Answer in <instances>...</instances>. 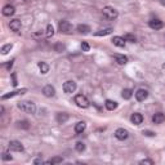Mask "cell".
<instances>
[{"label":"cell","instance_id":"obj_1","mask_svg":"<svg viewBox=\"0 0 165 165\" xmlns=\"http://www.w3.org/2000/svg\"><path fill=\"white\" fill-rule=\"evenodd\" d=\"M17 107L21 110V111L23 112H26V114H35L36 112V105L34 102L31 101H21V102H18V105Z\"/></svg>","mask_w":165,"mask_h":165},{"label":"cell","instance_id":"obj_2","mask_svg":"<svg viewBox=\"0 0 165 165\" xmlns=\"http://www.w3.org/2000/svg\"><path fill=\"white\" fill-rule=\"evenodd\" d=\"M102 13H103V16H105L106 20H110V21H114L119 17V12L114 7H110V5H107V7H105L102 9Z\"/></svg>","mask_w":165,"mask_h":165},{"label":"cell","instance_id":"obj_3","mask_svg":"<svg viewBox=\"0 0 165 165\" xmlns=\"http://www.w3.org/2000/svg\"><path fill=\"white\" fill-rule=\"evenodd\" d=\"M58 30H59L61 34L70 35V34H72V30H74V27H72V25H71L69 21H61L58 23Z\"/></svg>","mask_w":165,"mask_h":165},{"label":"cell","instance_id":"obj_4","mask_svg":"<svg viewBox=\"0 0 165 165\" xmlns=\"http://www.w3.org/2000/svg\"><path fill=\"white\" fill-rule=\"evenodd\" d=\"M74 101H75V103H76V106L77 107H80V108H88L89 107V101H88V98L85 96H83V94H76L75 96V98H74Z\"/></svg>","mask_w":165,"mask_h":165},{"label":"cell","instance_id":"obj_5","mask_svg":"<svg viewBox=\"0 0 165 165\" xmlns=\"http://www.w3.org/2000/svg\"><path fill=\"white\" fill-rule=\"evenodd\" d=\"M27 92V88H21L18 90H13V92H9V93L2 96V101H5V99H9V98H13L16 96H21V94H25Z\"/></svg>","mask_w":165,"mask_h":165},{"label":"cell","instance_id":"obj_6","mask_svg":"<svg viewBox=\"0 0 165 165\" xmlns=\"http://www.w3.org/2000/svg\"><path fill=\"white\" fill-rule=\"evenodd\" d=\"M8 147H9V150L10 151H14V152H22L23 150V144L20 142V141H16V139H13V141H10V142L8 143Z\"/></svg>","mask_w":165,"mask_h":165},{"label":"cell","instance_id":"obj_7","mask_svg":"<svg viewBox=\"0 0 165 165\" xmlns=\"http://www.w3.org/2000/svg\"><path fill=\"white\" fill-rule=\"evenodd\" d=\"M75 90H76V83L74 80H67L63 84V92L66 94H71V93H74Z\"/></svg>","mask_w":165,"mask_h":165},{"label":"cell","instance_id":"obj_8","mask_svg":"<svg viewBox=\"0 0 165 165\" xmlns=\"http://www.w3.org/2000/svg\"><path fill=\"white\" fill-rule=\"evenodd\" d=\"M115 137L119 141H125L128 137H129V132H128L126 129H124V128H119V129L115 130Z\"/></svg>","mask_w":165,"mask_h":165},{"label":"cell","instance_id":"obj_9","mask_svg":"<svg viewBox=\"0 0 165 165\" xmlns=\"http://www.w3.org/2000/svg\"><path fill=\"white\" fill-rule=\"evenodd\" d=\"M134 96H136V99L138 101V102H143V101H146L147 99V97H148V92L146 90V89H138L136 93H134Z\"/></svg>","mask_w":165,"mask_h":165},{"label":"cell","instance_id":"obj_10","mask_svg":"<svg viewBox=\"0 0 165 165\" xmlns=\"http://www.w3.org/2000/svg\"><path fill=\"white\" fill-rule=\"evenodd\" d=\"M148 26L152 28V30H155V31H157V30H161L164 27V22L161 20H159V18H154V20H151L148 22Z\"/></svg>","mask_w":165,"mask_h":165},{"label":"cell","instance_id":"obj_11","mask_svg":"<svg viewBox=\"0 0 165 165\" xmlns=\"http://www.w3.org/2000/svg\"><path fill=\"white\" fill-rule=\"evenodd\" d=\"M43 94L48 98H52V97L56 96V88L53 87V85H45L44 88H43Z\"/></svg>","mask_w":165,"mask_h":165},{"label":"cell","instance_id":"obj_12","mask_svg":"<svg viewBox=\"0 0 165 165\" xmlns=\"http://www.w3.org/2000/svg\"><path fill=\"white\" fill-rule=\"evenodd\" d=\"M143 115L142 114H139V112H134V114H132V116H130V120H132V123L134 124V125H141L143 123Z\"/></svg>","mask_w":165,"mask_h":165},{"label":"cell","instance_id":"obj_13","mask_svg":"<svg viewBox=\"0 0 165 165\" xmlns=\"http://www.w3.org/2000/svg\"><path fill=\"white\" fill-rule=\"evenodd\" d=\"M3 16L5 17H10V16H13L16 13V8L13 7V5H10V4H7V5H4L3 7Z\"/></svg>","mask_w":165,"mask_h":165},{"label":"cell","instance_id":"obj_14","mask_svg":"<svg viewBox=\"0 0 165 165\" xmlns=\"http://www.w3.org/2000/svg\"><path fill=\"white\" fill-rule=\"evenodd\" d=\"M165 121V115L163 112H156L154 116H152V123L155 125H160Z\"/></svg>","mask_w":165,"mask_h":165},{"label":"cell","instance_id":"obj_15","mask_svg":"<svg viewBox=\"0 0 165 165\" xmlns=\"http://www.w3.org/2000/svg\"><path fill=\"white\" fill-rule=\"evenodd\" d=\"M21 26H22V23L20 20H17V18H14V20H12L9 22V28L12 30V31H14V32H18L21 30Z\"/></svg>","mask_w":165,"mask_h":165},{"label":"cell","instance_id":"obj_16","mask_svg":"<svg viewBox=\"0 0 165 165\" xmlns=\"http://www.w3.org/2000/svg\"><path fill=\"white\" fill-rule=\"evenodd\" d=\"M69 119H70V115L67 114V112H58L56 115V121H57L58 124H65Z\"/></svg>","mask_w":165,"mask_h":165},{"label":"cell","instance_id":"obj_17","mask_svg":"<svg viewBox=\"0 0 165 165\" xmlns=\"http://www.w3.org/2000/svg\"><path fill=\"white\" fill-rule=\"evenodd\" d=\"M112 44L116 45V47H119V48H124L125 47V39L124 38H121V36H114L112 38Z\"/></svg>","mask_w":165,"mask_h":165},{"label":"cell","instance_id":"obj_18","mask_svg":"<svg viewBox=\"0 0 165 165\" xmlns=\"http://www.w3.org/2000/svg\"><path fill=\"white\" fill-rule=\"evenodd\" d=\"M114 31L112 27H103V28H99V30H97V31L94 32L96 36H107L110 35Z\"/></svg>","mask_w":165,"mask_h":165},{"label":"cell","instance_id":"obj_19","mask_svg":"<svg viewBox=\"0 0 165 165\" xmlns=\"http://www.w3.org/2000/svg\"><path fill=\"white\" fill-rule=\"evenodd\" d=\"M114 58L115 61L118 62L119 65H126L128 63V57L124 56V54H118V53H115L114 54Z\"/></svg>","mask_w":165,"mask_h":165},{"label":"cell","instance_id":"obj_20","mask_svg":"<svg viewBox=\"0 0 165 165\" xmlns=\"http://www.w3.org/2000/svg\"><path fill=\"white\" fill-rule=\"evenodd\" d=\"M85 129H87V123L85 121H79L75 124V133L76 134H81Z\"/></svg>","mask_w":165,"mask_h":165},{"label":"cell","instance_id":"obj_21","mask_svg":"<svg viewBox=\"0 0 165 165\" xmlns=\"http://www.w3.org/2000/svg\"><path fill=\"white\" fill-rule=\"evenodd\" d=\"M76 30H77L79 34H83V35H87V34H89V32L92 31L90 27H89L88 25H84V23H80V25H77Z\"/></svg>","mask_w":165,"mask_h":165},{"label":"cell","instance_id":"obj_22","mask_svg":"<svg viewBox=\"0 0 165 165\" xmlns=\"http://www.w3.org/2000/svg\"><path fill=\"white\" fill-rule=\"evenodd\" d=\"M16 125H17L18 129H22V130H27V129H30V126H31L27 120H20V121H17Z\"/></svg>","mask_w":165,"mask_h":165},{"label":"cell","instance_id":"obj_23","mask_svg":"<svg viewBox=\"0 0 165 165\" xmlns=\"http://www.w3.org/2000/svg\"><path fill=\"white\" fill-rule=\"evenodd\" d=\"M105 107L108 110V111H114V110L118 108V102L111 101V99H107V101L105 102Z\"/></svg>","mask_w":165,"mask_h":165},{"label":"cell","instance_id":"obj_24","mask_svg":"<svg viewBox=\"0 0 165 165\" xmlns=\"http://www.w3.org/2000/svg\"><path fill=\"white\" fill-rule=\"evenodd\" d=\"M61 163H63V157H62V156H54V157H52V159H49L48 161H45V164H52V165H54V164H61Z\"/></svg>","mask_w":165,"mask_h":165},{"label":"cell","instance_id":"obj_25","mask_svg":"<svg viewBox=\"0 0 165 165\" xmlns=\"http://www.w3.org/2000/svg\"><path fill=\"white\" fill-rule=\"evenodd\" d=\"M38 66H39L41 74H48V72H49V65H48L47 62H39Z\"/></svg>","mask_w":165,"mask_h":165},{"label":"cell","instance_id":"obj_26","mask_svg":"<svg viewBox=\"0 0 165 165\" xmlns=\"http://www.w3.org/2000/svg\"><path fill=\"white\" fill-rule=\"evenodd\" d=\"M132 96H133V90H132V89H128V88H126V89H124L123 92H121V97H123L124 99H126V101L130 99Z\"/></svg>","mask_w":165,"mask_h":165},{"label":"cell","instance_id":"obj_27","mask_svg":"<svg viewBox=\"0 0 165 165\" xmlns=\"http://www.w3.org/2000/svg\"><path fill=\"white\" fill-rule=\"evenodd\" d=\"M12 49H13V44H4L2 47V49H0V52H2L3 56H5V54H8Z\"/></svg>","mask_w":165,"mask_h":165},{"label":"cell","instance_id":"obj_28","mask_svg":"<svg viewBox=\"0 0 165 165\" xmlns=\"http://www.w3.org/2000/svg\"><path fill=\"white\" fill-rule=\"evenodd\" d=\"M54 52H57V53H62L66 51V45L62 44V43H57V44H54Z\"/></svg>","mask_w":165,"mask_h":165},{"label":"cell","instance_id":"obj_29","mask_svg":"<svg viewBox=\"0 0 165 165\" xmlns=\"http://www.w3.org/2000/svg\"><path fill=\"white\" fill-rule=\"evenodd\" d=\"M54 35V27L52 23H49V25L47 26V30H45V36L47 38H52V36Z\"/></svg>","mask_w":165,"mask_h":165},{"label":"cell","instance_id":"obj_30","mask_svg":"<svg viewBox=\"0 0 165 165\" xmlns=\"http://www.w3.org/2000/svg\"><path fill=\"white\" fill-rule=\"evenodd\" d=\"M85 148H87V146H85L84 142H76V144H75V150H76L77 152H84Z\"/></svg>","mask_w":165,"mask_h":165},{"label":"cell","instance_id":"obj_31","mask_svg":"<svg viewBox=\"0 0 165 165\" xmlns=\"http://www.w3.org/2000/svg\"><path fill=\"white\" fill-rule=\"evenodd\" d=\"M124 39H125V41H128V43H136L137 41V38L134 36L133 34H125L124 35Z\"/></svg>","mask_w":165,"mask_h":165},{"label":"cell","instance_id":"obj_32","mask_svg":"<svg viewBox=\"0 0 165 165\" xmlns=\"http://www.w3.org/2000/svg\"><path fill=\"white\" fill-rule=\"evenodd\" d=\"M12 159H13V157H12V155L9 154L8 151H4L2 154V160L3 161H12Z\"/></svg>","mask_w":165,"mask_h":165},{"label":"cell","instance_id":"obj_33","mask_svg":"<svg viewBox=\"0 0 165 165\" xmlns=\"http://www.w3.org/2000/svg\"><path fill=\"white\" fill-rule=\"evenodd\" d=\"M139 164H144V165H154V160H151V159H143V160H141Z\"/></svg>","mask_w":165,"mask_h":165},{"label":"cell","instance_id":"obj_34","mask_svg":"<svg viewBox=\"0 0 165 165\" xmlns=\"http://www.w3.org/2000/svg\"><path fill=\"white\" fill-rule=\"evenodd\" d=\"M81 49H83V52H89L90 47H89L88 43H85V41H83V43H81Z\"/></svg>","mask_w":165,"mask_h":165},{"label":"cell","instance_id":"obj_35","mask_svg":"<svg viewBox=\"0 0 165 165\" xmlns=\"http://www.w3.org/2000/svg\"><path fill=\"white\" fill-rule=\"evenodd\" d=\"M34 164H44V160H43V157H41V155L39 156V157H36V159H34V161H32Z\"/></svg>","mask_w":165,"mask_h":165},{"label":"cell","instance_id":"obj_36","mask_svg":"<svg viewBox=\"0 0 165 165\" xmlns=\"http://www.w3.org/2000/svg\"><path fill=\"white\" fill-rule=\"evenodd\" d=\"M41 38H43L41 32H35V34H32V39H35V40H40Z\"/></svg>","mask_w":165,"mask_h":165},{"label":"cell","instance_id":"obj_37","mask_svg":"<svg viewBox=\"0 0 165 165\" xmlns=\"http://www.w3.org/2000/svg\"><path fill=\"white\" fill-rule=\"evenodd\" d=\"M143 134L144 136H147V137H155L156 136L154 132H150V130H143Z\"/></svg>","mask_w":165,"mask_h":165},{"label":"cell","instance_id":"obj_38","mask_svg":"<svg viewBox=\"0 0 165 165\" xmlns=\"http://www.w3.org/2000/svg\"><path fill=\"white\" fill-rule=\"evenodd\" d=\"M13 62H14V61H8V63L5 65V69H7L8 71H10V69L13 67Z\"/></svg>","mask_w":165,"mask_h":165},{"label":"cell","instance_id":"obj_39","mask_svg":"<svg viewBox=\"0 0 165 165\" xmlns=\"http://www.w3.org/2000/svg\"><path fill=\"white\" fill-rule=\"evenodd\" d=\"M12 77H13V83H12V84H13V87H17V79H16V74H12Z\"/></svg>","mask_w":165,"mask_h":165},{"label":"cell","instance_id":"obj_40","mask_svg":"<svg viewBox=\"0 0 165 165\" xmlns=\"http://www.w3.org/2000/svg\"><path fill=\"white\" fill-rule=\"evenodd\" d=\"M4 111H5V108H4V106L2 105V106H0V112H2V115H4Z\"/></svg>","mask_w":165,"mask_h":165},{"label":"cell","instance_id":"obj_41","mask_svg":"<svg viewBox=\"0 0 165 165\" xmlns=\"http://www.w3.org/2000/svg\"><path fill=\"white\" fill-rule=\"evenodd\" d=\"M160 3H161L163 5H165V0H160Z\"/></svg>","mask_w":165,"mask_h":165},{"label":"cell","instance_id":"obj_42","mask_svg":"<svg viewBox=\"0 0 165 165\" xmlns=\"http://www.w3.org/2000/svg\"><path fill=\"white\" fill-rule=\"evenodd\" d=\"M163 69H164V70H165V63H164V65H163Z\"/></svg>","mask_w":165,"mask_h":165},{"label":"cell","instance_id":"obj_43","mask_svg":"<svg viewBox=\"0 0 165 165\" xmlns=\"http://www.w3.org/2000/svg\"><path fill=\"white\" fill-rule=\"evenodd\" d=\"M26 2H28V0H26Z\"/></svg>","mask_w":165,"mask_h":165}]
</instances>
